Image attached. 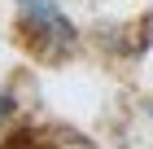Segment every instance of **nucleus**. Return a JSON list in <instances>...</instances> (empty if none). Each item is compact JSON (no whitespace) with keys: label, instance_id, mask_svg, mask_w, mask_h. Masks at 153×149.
Wrapping results in <instances>:
<instances>
[{"label":"nucleus","instance_id":"obj_3","mask_svg":"<svg viewBox=\"0 0 153 149\" xmlns=\"http://www.w3.org/2000/svg\"><path fill=\"white\" fill-rule=\"evenodd\" d=\"M9 114H13V97H9V92H0V123H4Z\"/></svg>","mask_w":153,"mask_h":149},{"label":"nucleus","instance_id":"obj_4","mask_svg":"<svg viewBox=\"0 0 153 149\" xmlns=\"http://www.w3.org/2000/svg\"><path fill=\"white\" fill-rule=\"evenodd\" d=\"M149 118H153V110H149Z\"/></svg>","mask_w":153,"mask_h":149},{"label":"nucleus","instance_id":"obj_1","mask_svg":"<svg viewBox=\"0 0 153 149\" xmlns=\"http://www.w3.org/2000/svg\"><path fill=\"white\" fill-rule=\"evenodd\" d=\"M18 18H22V35L26 44L39 48L44 57L70 53L74 48V22L57 9V0H18Z\"/></svg>","mask_w":153,"mask_h":149},{"label":"nucleus","instance_id":"obj_2","mask_svg":"<svg viewBox=\"0 0 153 149\" xmlns=\"http://www.w3.org/2000/svg\"><path fill=\"white\" fill-rule=\"evenodd\" d=\"M0 149H44V145H39L35 132H13V136L0 140Z\"/></svg>","mask_w":153,"mask_h":149}]
</instances>
